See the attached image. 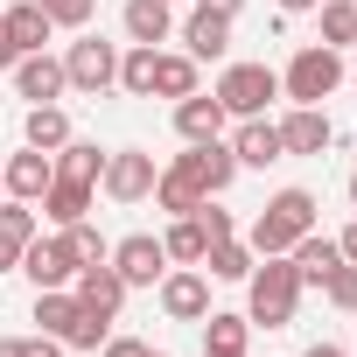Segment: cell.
Returning a JSON list of instances; mask_svg holds the SVG:
<instances>
[{
    "mask_svg": "<svg viewBox=\"0 0 357 357\" xmlns=\"http://www.w3.org/2000/svg\"><path fill=\"white\" fill-rule=\"evenodd\" d=\"M273 126H280L287 161H294V154L308 161V154H322V147L336 140V126H329V112H322V105H294V112H287V119H273Z\"/></svg>",
    "mask_w": 357,
    "mask_h": 357,
    "instance_id": "obj_13",
    "label": "cell"
},
{
    "mask_svg": "<svg viewBox=\"0 0 357 357\" xmlns=\"http://www.w3.org/2000/svg\"><path fill=\"white\" fill-rule=\"evenodd\" d=\"M190 218H197V225H204V238H211V245H218V238H238V225H231V211H225V204H218V197H204V204H197V211H190Z\"/></svg>",
    "mask_w": 357,
    "mask_h": 357,
    "instance_id": "obj_35",
    "label": "cell"
},
{
    "mask_svg": "<svg viewBox=\"0 0 357 357\" xmlns=\"http://www.w3.org/2000/svg\"><path fill=\"white\" fill-rule=\"evenodd\" d=\"M15 273H29L36 287H70V280H77V259H70L63 238H43V231H36V238L22 245V266H15Z\"/></svg>",
    "mask_w": 357,
    "mask_h": 357,
    "instance_id": "obj_10",
    "label": "cell"
},
{
    "mask_svg": "<svg viewBox=\"0 0 357 357\" xmlns=\"http://www.w3.org/2000/svg\"><path fill=\"white\" fill-rule=\"evenodd\" d=\"M154 175H161V168H154L147 147H112V154H105V175H98V190H105L112 204H147V197H154Z\"/></svg>",
    "mask_w": 357,
    "mask_h": 357,
    "instance_id": "obj_6",
    "label": "cell"
},
{
    "mask_svg": "<svg viewBox=\"0 0 357 357\" xmlns=\"http://www.w3.org/2000/svg\"><path fill=\"white\" fill-rule=\"evenodd\" d=\"M105 357H147L140 336H105Z\"/></svg>",
    "mask_w": 357,
    "mask_h": 357,
    "instance_id": "obj_38",
    "label": "cell"
},
{
    "mask_svg": "<svg viewBox=\"0 0 357 357\" xmlns=\"http://www.w3.org/2000/svg\"><path fill=\"white\" fill-rule=\"evenodd\" d=\"M336 252H343V259H350V266H357V218H350V225H343V238H336Z\"/></svg>",
    "mask_w": 357,
    "mask_h": 357,
    "instance_id": "obj_41",
    "label": "cell"
},
{
    "mask_svg": "<svg viewBox=\"0 0 357 357\" xmlns=\"http://www.w3.org/2000/svg\"><path fill=\"white\" fill-rule=\"evenodd\" d=\"M183 43H190V56H197V63H218V56L231 50V15H211V8H197V15L183 22Z\"/></svg>",
    "mask_w": 357,
    "mask_h": 357,
    "instance_id": "obj_19",
    "label": "cell"
},
{
    "mask_svg": "<svg viewBox=\"0 0 357 357\" xmlns=\"http://www.w3.org/2000/svg\"><path fill=\"white\" fill-rule=\"evenodd\" d=\"M112 273H119L126 287H161V273H168V252H161V238H154V231H133V238H119V245H112Z\"/></svg>",
    "mask_w": 357,
    "mask_h": 357,
    "instance_id": "obj_8",
    "label": "cell"
},
{
    "mask_svg": "<svg viewBox=\"0 0 357 357\" xmlns=\"http://www.w3.org/2000/svg\"><path fill=\"white\" fill-rule=\"evenodd\" d=\"M0 357H22V336H0Z\"/></svg>",
    "mask_w": 357,
    "mask_h": 357,
    "instance_id": "obj_45",
    "label": "cell"
},
{
    "mask_svg": "<svg viewBox=\"0 0 357 357\" xmlns=\"http://www.w3.org/2000/svg\"><path fill=\"white\" fill-rule=\"evenodd\" d=\"M280 15H308V8H322V0H273Z\"/></svg>",
    "mask_w": 357,
    "mask_h": 357,
    "instance_id": "obj_44",
    "label": "cell"
},
{
    "mask_svg": "<svg viewBox=\"0 0 357 357\" xmlns=\"http://www.w3.org/2000/svg\"><path fill=\"white\" fill-rule=\"evenodd\" d=\"M161 315H168V322H204V315H211V280H204V266L161 273Z\"/></svg>",
    "mask_w": 357,
    "mask_h": 357,
    "instance_id": "obj_9",
    "label": "cell"
},
{
    "mask_svg": "<svg viewBox=\"0 0 357 357\" xmlns=\"http://www.w3.org/2000/svg\"><path fill=\"white\" fill-rule=\"evenodd\" d=\"M252 259H259V252H252L245 238H218V245L204 252V266H211V280H245V273H252Z\"/></svg>",
    "mask_w": 357,
    "mask_h": 357,
    "instance_id": "obj_29",
    "label": "cell"
},
{
    "mask_svg": "<svg viewBox=\"0 0 357 357\" xmlns=\"http://www.w3.org/2000/svg\"><path fill=\"white\" fill-rule=\"evenodd\" d=\"M301 357H350V350H343V343H308Z\"/></svg>",
    "mask_w": 357,
    "mask_h": 357,
    "instance_id": "obj_43",
    "label": "cell"
},
{
    "mask_svg": "<svg viewBox=\"0 0 357 357\" xmlns=\"http://www.w3.org/2000/svg\"><path fill=\"white\" fill-rule=\"evenodd\" d=\"M119 29H126V43L161 50V43L175 36V8H168V0H126V8H119Z\"/></svg>",
    "mask_w": 357,
    "mask_h": 357,
    "instance_id": "obj_17",
    "label": "cell"
},
{
    "mask_svg": "<svg viewBox=\"0 0 357 357\" xmlns=\"http://www.w3.org/2000/svg\"><path fill=\"white\" fill-rule=\"evenodd\" d=\"M0 183H8V197H15V204H43V190L56 183V154H43V147H22L8 168H0Z\"/></svg>",
    "mask_w": 357,
    "mask_h": 357,
    "instance_id": "obj_11",
    "label": "cell"
},
{
    "mask_svg": "<svg viewBox=\"0 0 357 357\" xmlns=\"http://www.w3.org/2000/svg\"><path fill=\"white\" fill-rule=\"evenodd\" d=\"M22 63V50H15V36H8V15H0V70H15Z\"/></svg>",
    "mask_w": 357,
    "mask_h": 357,
    "instance_id": "obj_40",
    "label": "cell"
},
{
    "mask_svg": "<svg viewBox=\"0 0 357 357\" xmlns=\"http://www.w3.org/2000/svg\"><path fill=\"white\" fill-rule=\"evenodd\" d=\"M70 294H77L84 308H98V315H112V322H119V308H126V280L112 273V259H98V266H77V280H70Z\"/></svg>",
    "mask_w": 357,
    "mask_h": 357,
    "instance_id": "obj_16",
    "label": "cell"
},
{
    "mask_svg": "<svg viewBox=\"0 0 357 357\" xmlns=\"http://www.w3.org/2000/svg\"><path fill=\"white\" fill-rule=\"evenodd\" d=\"M147 357H168V350H154V343H147Z\"/></svg>",
    "mask_w": 357,
    "mask_h": 357,
    "instance_id": "obj_47",
    "label": "cell"
},
{
    "mask_svg": "<svg viewBox=\"0 0 357 357\" xmlns=\"http://www.w3.org/2000/svg\"><path fill=\"white\" fill-rule=\"evenodd\" d=\"M175 168H183L204 197H225L231 175H238V154H231L225 140H190V154H175Z\"/></svg>",
    "mask_w": 357,
    "mask_h": 357,
    "instance_id": "obj_7",
    "label": "cell"
},
{
    "mask_svg": "<svg viewBox=\"0 0 357 357\" xmlns=\"http://www.w3.org/2000/svg\"><path fill=\"white\" fill-rule=\"evenodd\" d=\"M287 259H294V273H301V287H322V280H329V273L343 266V252H336V238H322V231H301Z\"/></svg>",
    "mask_w": 357,
    "mask_h": 357,
    "instance_id": "obj_20",
    "label": "cell"
},
{
    "mask_svg": "<svg viewBox=\"0 0 357 357\" xmlns=\"http://www.w3.org/2000/svg\"><path fill=\"white\" fill-rule=\"evenodd\" d=\"M336 84H343V50H329V43L294 50V63L280 70V98H294V105H322Z\"/></svg>",
    "mask_w": 357,
    "mask_h": 357,
    "instance_id": "obj_3",
    "label": "cell"
},
{
    "mask_svg": "<svg viewBox=\"0 0 357 357\" xmlns=\"http://www.w3.org/2000/svg\"><path fill=\"white\" fill-rule=\"evenodd\" d=\"M119 91H133V98H154V50H147V43H133V50L119 56Z\"/></svg>",
    "mask_w": 357,
    "mask_h": 357,
    "instance_id": "obj_33",
    "label": "cell"
},
{
    "mask_svg": "<svg viewBox=\"0 0 357 357\" xmlns=\"http://www.w3.org/2000/svg\"><path fill=\"white\" fill-rule=\"evenodd\" d=\"M154 204H161L168 218H190V211L204 204V190H197V183H190V175H183V168H175V161H168V168L154 175Z\"/></svg>",
    "mask_w": 357,
    "mask_h": 357,
    "instance_id": "obj_26",
    "label": "cell"
},
{
    "mask_svg": "<svg viewBox=\"0 0 357 357\" xmlns=\"http://www.w3.org/2000/svg\"><path fill=\"white\" fill-rule=\"evenodd\" d=\"M63 245H70V259H77V266H98V259H112V245L98 238V225H91V218L63 225Z\"/></svg>",
    "mask_w": 357,
    "mask_h": 357,
    "instance_id": "obj_34",
    "label": "cell"
},
{
    "mask_svg": "<svg viewBox=\"0 0 357 357\" xmlns=\"http://www.w3.org/2000/svg\"><path fill=\"white\" fill-rule=\"evenodd\" d=\"M8 36H15V50H22V56H36V50L56 36V22L36 8V0H22V8H8Z\"/></svg>",
    "mask_w": 357,
    "mask_h": 357,
    "instance_id": "obj_27",
    "label": "cell"
},
{
    "mask_svg": "<svg viewBox=\"0 0 357 357\" xmlns=\"http://www.w3.org/2000/svg\"><path fill=\"white\" fill-rule=\"evenodd\" d=\"M168 8H175V0H168Z\"/></svg>",
    "mask_w": 357,
    "mask_h": 357,
    "instance_id": "obj_49",
    "label": "cell"
},
{
    "mask_svg": "<svg viewBox=\"0 0 357 357\" xmlns=\"http://www.w3.org/2000/svg\"><path fill=\"white\" fill-rule=\"evenodd\" d=\"M161 252H168V266H204L211 238H204V225H197V218H175V225L161 231Z\"/></svg>",
    "mask_w": 357,
    "mask_h": 357,
    "instance_id": "obj_25",
    "label": "cell"
},
{
    "mask_svg": "<svg viewBox=\"0 0 357 357\" xmlns=\"http://www.w3.org/2000/svg\"><path fill=\"white\" fill-rule=\"evenodd\" d=\"M225 147L238 154V168H273V161H287V147H280V126H273L266 112H259V119H238Z\"/></svg>",
    "mask_w": 357,
    "mask_h": 357,
    "instance_id": "obj_14",
    "label": "cell"
},
{
    "mask_svg": "<svg viewBox=\"0 0 357 357\" xmlns=\"http://www.w3.org/2000/svg\"><path fill=\"white\" fill-rule=\"evenodd\" d=\"M43 231L36 204H15V197H0V273H15L22 266V245Z\"/></svg>",
    "mask_w": 357,
    "mask_h": 357,
    "instance_id": "obj_18",
    "label": "cell"
},
{
    "mask_svg": "<svg viewBox=\"0 0 357 357\" xmlns=\"http://www.w3.org/2000/svg\"><path fill=\"white\" fill-rule=\"evenodd\" d=\"M294 308H301V273H294V259H287V252L252 259V273H245V322H259V329H287Z\"/></svg>",
    "mask_w": 357,
    "mask_h": 357,
    "instance_id": "obj_1",
    "label": "cell"
},
{
    "mask_svg": "<svg viewBox=\"0 0 357 357\" xmlns=\"http://www.w3.org/2000/svg\"><path fill=\"white\" fill-rule=\"evenodd\" d=\"M322 294H329V301H336V308H357V266H350V259H343V266H336V273H329V280H322Z\"/></svg>",
    "mask_w": 357,
    "mask_h": 357,
    "instance_id": "obj_37",
    "label": "cell"
},
{
    "mask_svg": "<svg viewBox=\"0 0 357 357\" xmlns=\"http://www.w3.org/2000/svg\"><path fill=\"white\" fill-rule=\"evenodd\" d=\"M225 126H231V112L218 105V91L175 98V133H183V147H190V140H225Z\"/></svg>",
    "mask_w": 357,
    "mask_h": 357,
    "instance_id": "obj_15",
    "label": "cell"
},
{
    "mask_svg": "<svg viewBox=\"0 0 357 357\" xmlns=\"http://www.w3.org/2000/svg\"><path fill=\"white\" fill-rule=\"evenodd\" d=\"M315 15H322V43L329 50H350L357 43V0H322Z\"/></svg>",
    "mask_w": 357,
    "mask_h": 357,
    "instance_id": "obj_32",
    "label": "cell"
},
{
    "mask_svg": "<svg viewBox=\"0 0 357 357\" xmlns=\"http://www.w3.org/2000/svg\"><path fill=\"white\" fill-rule=\"evenodd\" d=\"M273 98H280V70H266V63H225L218 105H225L231 119H259Z\"/></svg>",
    "mask_w": 357,
    "mask_h": 357,
    "instance_id": "obj_4",
    "label": "cell"
},
{
    "mask_svg": "<svg viewBox=\"0 0 357 357\" xmlns=\"http://www.w3.org/2000/svg\"><path fill=\"white\" fill-rule=\"evenodd\" d=\"M301 231H315V197H308V190H280V197L252 218L245 245H252L259 259H273V252H294V238H301Z\"/></svg>",
    "mask_w": 357,
    "mask_h": 357,
    "instance_id": "obj_2",
    "label": "cell"
},
{
    "mask_svg": "<svg viewBox=\"0 0 357 357\" xmlns=\"http://www.w3.org/2000/svg\"><path fill=\"white\" fill-rule=\"evenodd\" d=\"M91 197H98L91 183H70V175H56V183L43 190V204H36V211H43L50 225H77V218H91Z\"/></svg>",
    "mask_w": 357,
    "mask_h": 357,
    "instance_id": "obj_21",
    "label": "cell"
},
{
    "mask_svg": "<svg viewBox=\"0 0 357 357\" xmlns=\"http://www.w3.org/2000/svg\"><path fill=\"white\" fill-rule=\"evenodd\" d=\"M190 91H204V70H197V56H190V50H183V56L154 50V98H190Z\"/></svg>",
    "mask_w": 357,
    "mask_h": 357,
    "instance_id": "obj_22",
    "label": "cell"
},
{
    "mask_svg": "<svg viewBox=\"0 0 357 357\" xmlns=\"http://www.w3.org/2000/svg\"><path fill=\"white\" fill-rule=\"evenodd\" d=\"M350 211H357V168H350Z\"/></svg>",
    "mask_w": 357,
    "mask_h": 357,
    "instance_id": "obj_46",
    "label": "cell"
},
{
    "mask_svg": "<svg viewBox=\"0 0 357 357\" xmlns=\"http://www.w3.org/2000/svg\"><path fill=\"white\" fill-rule=\"evenodd\" d=\"M197 8H211V15H231V22H238V8H245V0H197Z\"/></svg>",
    "mask_w": 357,
    "mask_h": 357,
    "instance_id": "obj_42",
    "label": "cell"
},
{
    "mask_svg": "<svg viewBox=\"0 0 357 357\" xmlns=\"http://www.w3.org/2000/svg\"><path fill=\"white\" fill-rule=\"evenodd\" d=\"M15 91H22L29 105H56V98L70 91V77H63V56H50V50L22 56V63H15Z\"/></svg>",
    "mask_w": 357,
    "mask_h": 357,
    "instance_id": "obj_12",
    "label": "cell"
},
{
    "mask_svg": "<svg viewBox=\"0 0 357 357\" xmlns=\"http://www.w3.org/2000/svg\"><path fill=\"white\" fill-rule=\"evenodd\" d=\"M105 336H112V315H98V308L77 301V315H70V329H63V350H105Z\"/></svg>",
    "mask_w": 357,
    "mask_h": 357,
    "instance_id": "obj_31",
    "label": "cell"
},
{
    "mask_svg": "<svg viewBox=\"0 0 357 357\" xmlns=\"http://www.w3.org/2000/svg\"><path fill=\"white\" fill-rule=\"evenodd\" d=\"M22 357H63L56 336H22Z\"/></svg>",
    "mask_w": 357,
    "mask_h": 357,
    "instance_id": "obj_39",
    "label": "cell"
},
{
    "mask_svg": "<svg viewBox=\"0 0 357 357\" xmlns=\"http://www.w3.org/2000/svg\"><path fill=\"white\" fill-rule=\"evenodd\" d=\"M350 50H357V43H350Z\"/></svg>",
    "mask_w": 357,
    "mask_h": 357,
    "instance_id": "obj_50",
    "label": "cell"
},
{
    "mask_svg": "<svg viewBox=\"0 0 357 357\" xmlns=\"http://www.w3.org/2000/svg\"><path fill=\"white\" fill-rule=\"evenodd\" d=\"M36 8H43L56 29H84V22L98 15V0H36Z\"/></svg>",
    "mask_w": 357,
    "mask_h": 357,
    "instance_id": "obj_36",
    "label": "cell"
},
{
    "mask_svg": "<svg viewBox=\"0 0 357 357\" xmlns=\"http://www.w3.org/2000/svg\"><path fill=\"white\" fill-rule=\"evenodd\" d=\"M0 197H8V183H0Z\"/></svg>",
    "mask_w": 357,
    "mask_h": 357,
    "instance_id": "obj_48",
    "label": "cell"
},
{
    "mask_svg": "<svg viewBox=\"0 0 357 357\" xmlns=\"http://www.w3.org/2000/svg\"><path fill=\"white\" fill-rule=\"evenodd\" d=\"M22 140H29V147H43V154H56V147L70 140V112H63V105H29Z\"/></svg>",
    "mask_w": 357,
    "mask_h": 357,
    "instance_id": "obj_24",
    "label": "cell"
},
{
    "mask_svg": "<svg viewBox=\"0 0 357 357\" xmlns=\"http://www.w3.org/2000/svg\"><path fill=\"white\" fill-rule=\"evenodd\" d=\"M56 175H70V183H91V190H98L105 154H98L91 140H63V147H56Z\"/></svg>",
    "mask_w": 357,
    "mask_h": 357,
    "instance_id": "obj_28",
    "label": "cell"
},
{
    "mask_svg": "<svg viewBox=\"0 0 357 357\" xmlns=\"http://www.w3.org/2000/svg\"><path fill=\"white\" fill-rule=\"evenodd\" d=\"M63 77H70V91H112L119 84V43H105V36H77L70 50H63Z\"/></svg>",
    "mask_w": 357,
    "mask_h": 357,
    "instance_id": "obj_5",
    "label": "cell"
},
{
    "mask_svg": "<svg viewBox=\"0 0 357 357\" xmlns=\"http://www.w3.org/2000/svg\"><path fill=\"white\" fill-rule=\"evenodd\" d=\"M70 315H77V294H70V287H36V322H43V336L63 343Z\"/></svg>",
    "mask_w": 357,
    "mask_h": 357,
    "instance_id": "obj_30",
    "label": "cell"
},
{
    "mask_svg": "<svg viewBox=\"0 0 357 357\" xmlns=\"http://www.w3.org/2000/svg\"><path fill=\"white\" fill-rule=\"evenodd\" d=\"M245 343H252L245 315H225V308L204 315V357H245Z\"/></svg>",
    "mask_w": 357,
    "mask_h": 357,
    "instance_id": "obj_23",
    "label": "cell"
}]
</instances>
